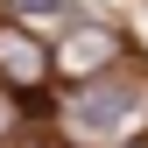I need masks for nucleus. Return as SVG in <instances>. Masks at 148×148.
<instances>
[{
  "instance_id": "nucleus-3",
  "label": "nucleus",
  "mask_w": 148,
  "mask_h": 148,
  "mask_svg": "<svg viewBox=\"0 0 148 148\" xmlns=\"http://www.w3.org/2000/svg\"><path fill=\"white\" fill-rule=\"evenodd\" d=\"M57 71V49L42 42L35 28H0V85L7 92H28Z\"/></svg>"
},
{
  "instance_id": "nucleus-2",
  "label": "nucleus",
  "mask_w": 148,
  "mask_h": 148,
  "mask_svg": "<svg viewBox=\"0 0 148 148\" xmlns=\"http://www.w3.org/2000/svg\"><path fill=\"white\" fill-rule=\"evenodd\" d=\"M120 57V28H99V21H71L64 42H57V71H71V78H99V71H113Z\"/></svg>"
},
{
  "instance_id": "nucleus-5",
  "label": "nucleus",
  "mask_w": 148,
  "mask_h": 148,
  "mask_svg": "<svg viewBox=\"0 0 148 148\" xmlns=\"http://www.w3.org/2000/svg\"><path fill=\"white\" fill-rule=\"evenodd\" d=\"M14 120H21V92H7V85H0V141L14 134Z\"/></svg>"
},
{
  "instance_id": "nucleus-4",
  "label": "nucleus",
  "mask_w": 148,
  "mask_h": 148,
  "mask_svg": "<svg viewBox=\"0 0 148 148\" xmlns=\"http://www.w3.org/2000/svg\"><path fill=\"white\" fill-rule=\"evenodd\" d=\"M14 14H21V21H64V0H14Z\"/></svg>"
},
{
  "instance_id": "nucleus-1",
  "label": "nucleus",
  "mask_w": 148,
  "mask_h": 148,
  "mask_svg": "<svg viewBox=\"0 0 148 148\" xmlns=\"http://www.w3.org/2000/svg\"><path fill=\"white\" fill-rule=\"evenodd\" d=\"M141 106H148V85H134V78H85V92L71 99V127L78 134H120Z\"/></svg>"
}]
</instances>
